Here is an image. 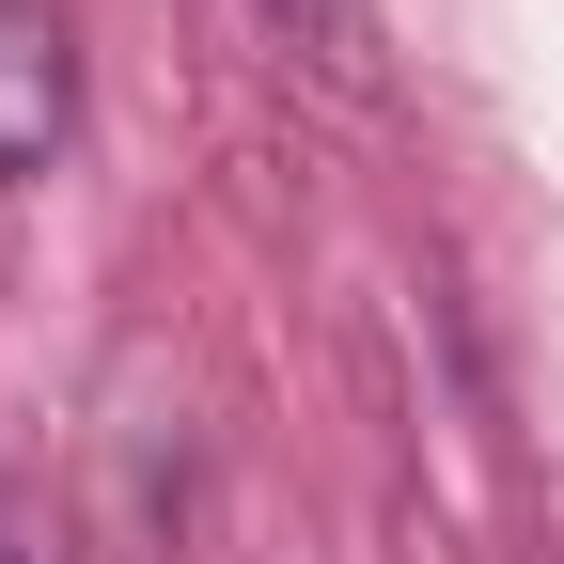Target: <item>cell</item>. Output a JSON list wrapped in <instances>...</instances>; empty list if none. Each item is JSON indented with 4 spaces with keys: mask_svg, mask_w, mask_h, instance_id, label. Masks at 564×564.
<instances>
[{
    "mask_svg": "<svg viewBox=\"0 0 564 564\" xmlns=\"http://www.w3.org/2000/svg\"><path fill=\"white\" fill-rule=\"evenodd\" d=\"M63 141H79V32L47 0H0V188L63 173Z\"/></svg>",
    "mask_w": 564,
    "mask_h": 564,
    "instance_id": "6da1fadb",
    "label": "cell"
},
{
    "mask_svg": "<svg viewBox=\"0 0 564 564\" xmlns=\"http://www.w3.org/2000/svg\"><path fill=\"white\" fill-rule=\"evenodd\" d=\"M0 564H32V549H17V533H0Z\"/></svg>",
    "mask_w": 564,
    "mask_h": 564,
    "instance_id": "7a4b0ae2",
    "label": "cell"
}]
</instances>
